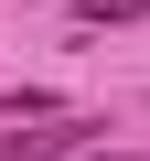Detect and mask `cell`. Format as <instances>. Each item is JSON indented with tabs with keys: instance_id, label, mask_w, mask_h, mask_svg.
<instances>
[{
	"instance_id": "7a4b0ae2",
	"label": "cell",
	"mask_w": 150,
	"mask_h": 161,
	"mask_svg": "<svg viewBox=\"0 0 150 161\" xmlns=\"http://www.w3.org/2000/svg\"><path fill=\"white\" fill-rule=\"evenodd\" d=\"M150 0H75V22H139Z\"/></svg>"
},
{
	"instance_id": "3957f363",
	"label": "cell",
	"mask_w": 150,
	"mask_h": 161,
	"mask_svg": "<svg viewBox=\"0 0 150 161\" xmlns=\"http://www.w3.org/2000/svg\"><path fill=\"white\" fill-rule=\"evenodd\" d=\"M86 161H150V150H86Z\"/></svg>"
},
{
	"instance_id": "6da1fadb",
	"label": "cell",
	"mask_w": 150,
	"mask_h": 161,
	"mask_svg": "<svg viewBox=\"0 0 150 161\" xmlns=\"http://www.w3.org/2000/svg\"><path fill=\"white\" fill-rule=\"evenodd\" d=\"M97 150V118H54V129H0V161H86Z\"/></svg>"
}]
</instances>
